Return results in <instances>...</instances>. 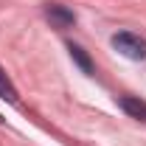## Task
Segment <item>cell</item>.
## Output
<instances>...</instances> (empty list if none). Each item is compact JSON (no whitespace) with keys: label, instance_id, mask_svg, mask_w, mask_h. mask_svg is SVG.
Returning a JSON list of instances; mask_svg holds the SVG:
<instances>
[{"label":"cell","instance_id":"6da1fadb","mask_svg":"<svg viewBox=\"0 0 146 146\" xmlns=\"http://www.w3.org/2000/svg\"><path fill=\"white\" fill-rule=\"evenodd\" d=\"M112 48L118 54H124L127 59H146V39L132 31H118L112 36Z\"/></svg>","mask_w":146,"mask_h":146},{"label":"cell","instance_id":"3957f363","mask_svg":"<svg viewBox=\"0 0 146 146\" xmlns=\"http://www.w3.org/2000/svg\"><path fill=\"white\" fill-rule=\"evenodd\" d=\"M121 110L127 112L129 118H138V121L146 118V104L141 98H135V96H124V98H121Z\"/></svg>","mask_w":146,"mask_h":146},{"label":"cell","instance_id":"5b68a950","mask_svg":"<svg viewBox=\"0 0 146 146\" xmlns=\"http://www.w3.org/2000/svg\"><path fill=\"white\" fill-rule=\"evenodd\" d=\"M0 98H6L9 104H17V90H14V84L9 82V76L0 70Z\"/></svg>","mask_w":146,"mask_h":146},{"label":"cell","instance_id":"277c9868","mask_svg":"<svg viewBox=\"0 0 146 146\" xmlns=\"http://www.w3.org/2000/svg\"><path fill=\"white\" fill-rule=\"evenodd\" d=\"M68 51H70V59H73V62H76L82 70L87 73V76H93V70H96V68H93L90 56L84 54V48H79V45H73V42H70V45H68Z\"/></svg>","mask_w":146,"mask_h":146},{"label":"cell","instance_id":"8992f818","mask_svg":"<svg viewBox=\"0 0 146 146\" xmlns=\"http://www.w3.org/2000/svg\"><path fill=\"white\" fill-rule=\"evenodd\" d=\"M0 121H3V118H0Z\"/></svg>","mask_w":146,"mask_h":146},{"label":"cell","instance_id":"7a4b0ae2","mask_svg":"<svg viewBox=\"0 0 146 146\" xmlns=\"http://www.w3.org/2000/svg\"><path fill=\"white\" fill-rule=\"evenodd\" d=\"M45 17L54 28H70L76 23V14H73L68 6H59V3H48L45 6Z\"/></svg>","mask_w":146,"mask_h":146}]
</instances>
